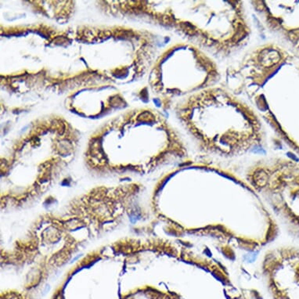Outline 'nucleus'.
Wrapping results in <instances>:
<instances>
[{"instance_id": "1", "label": "nucleus", "mask_w": 299, "mask_h": 299, "mask_svg": "<svg viewBox=\"0 0 299 299\" xmlns=\"http://www.w3.org/2000/svg\"><path fill=\"white\" fill-rule=\"evenodd\" d=\"M222 84L299 154L298 57L276 43L259 45L227 67Z\"/></svg>"}, {"instance_id": "2", "label": "nucleus", "mask_w": 299, "mask_h": 299, "mask_svg": "<svg viewBox=\"0 0 299 299\" xmlns=\"http://www.w3.org/2000/svg\"><path fill=\"white\" fill-rule=\"evenodd\" d=\"M177 115L195 143L206 153L235 157L264 143L261 118L222 83L185 98L177 106Z\"/></svg>"}, {"instance_id": "3", "label": "nucleus", "mask_w": 299, "mask_h": 299, "mask_svg": "<svg viewBox=\"0 0 299 299\" xmlns=\"http://www.w3.org/2000/svg\"><path fill=\"white\" fill-rule=\"evenodd\" d=\"M153 13L212 57H229L244 47L251 36L242 1H180Z\"/></svg>"}, {"instance_id": "4", "label": "nucleus", "mask_w": 299, "mask_h": 299, "mask_svg": "<svg viewBox=\"0 0 299 299\" xmlns=\"http://www.w3.org/2000/svg\"><path fill=\"white\" fill-rule=\"evenodd\" d=\"M172 78L157 88L165 95L186 98L219 85L222 74L213 57L191 43H184L167 52Z\"/></svg>"}, {"instance_id": "5", "label": "nucleus", "mask_w": 299, "mask_h": 299, "mask_svg": "<svg viewBox=\"0 0 299 299\" xmlns=\"http://www.w3.org/2000/svg\"><path fill=\"white\" fill-rule=\"evenodd\" d=\"M247 179L253 185H268L280 193L282 212L294 230L299 231V163L279 158L251 167Z\"/></svg>"}, {"instance_id": "6", "label": "nucleus", "mask_w": 299, "mask_h": 299, "mask_svg": "<svg viewBox=\"0 0 299 299\" xmlns=\"http://www.w3.org/2000/svg\"><path fill=\"white\" fill-rule=\"evenodd\" d=\"M261 28L299 54V1H250Z\"/></svg>"}]
</instances>
